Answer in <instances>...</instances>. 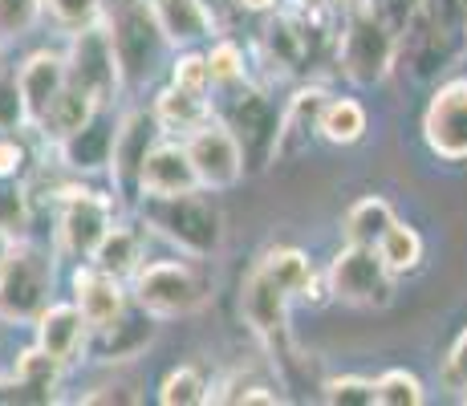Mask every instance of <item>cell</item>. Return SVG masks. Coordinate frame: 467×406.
<instances>
[{
  "label": "cell",
  "instance_id": "6da1fadb",
  "mask_svg": "<svg viewBox=\"0 0 467 406\" xmlns=\"http://www.w3.org/2000/svg\"><path fill=\"white\" fill-rule=\"evenodd\" d=\"M337 29L341 16L326 13V8L309 5V0H297V5L281 0L260 29V49L281 78H309L313 69L334 57Z\"/></svg>",
  "mask_w": 467,
  "mask_h": 406
},
{
  "label": "cell",
  "instance_id": "7a4b0ae2",
  "mask_svg": "<svg viewBox=\"0 0 467 406\" xmlns=\"http://www.w3.org/2000/svg\"><path fill=\"white\" fill-rule=\"evenodd\" d=\"M463 0H419L399 25V61L415 81H435L463 53Z\"/></svg>",
  "mask_w": 467,
  "mask_h": 406
},
{
  "label": "cell",
  "instance_id": "3957f363",
  "mask_svg": "<svg viewBox=\"0 0 467 406\" xmlns=\"http://www.w3.org/2000/svg\"><path fill=\"white\" fill-rule=\"evenodd\" d=\"M139 215L155 236L192 260H212L223 248V212L203 187L179 195H139Z\"/></svg>",
  "mask_w": 467,
  "mask_h": 406
},
{
  "label": "cell",
  "instance_id": "277c9868",
  "mask_svg": "<svg viewBox=\"0 0 467 406\" xmlns=\"http://www.w3.org/2000/svg\"><path fill=\"white\" fill-rule=\"evenodd\" d=\"M130 301L155 321L192 318L212 301V276L192 260H142L130 273Z\"/></svg>",
  "mask_w": 467,
  "mask_h": 406
},
{
  "label": "cell",
  "instance_id": "5b68a950",
  "mask_svg": "<svg viewBox=\"0 0 467 406\" xmlns=\"http://www.w3.org/2000/svg\"><path fill=\"white\" fill-rule=\"evenodd\" d=\"M334 61L354 86H379L390 78L394 61H399V33L362 0L341 16Z\"/></svg>",
  "mask_w": 467,
  "mask_h": 406
},
{
  "label": "cell",
  "instance_id": "8992f818",
  "mask_svg": "<svg viewBox=\"0 0 467 406\" xmlns=\"http://www.w3.org/2000/svg\"><path fill=\"white\" fill-rule=\"evenodd\" d=\"M106 37H110L114 61H119V78L122 89H142L155 78L159 61L171 49L163 29H159L155 13H150L147 0H127V5H114L102 13Z\"/></svg>",
  "mask_w": 467,
  "mask_h": 406
},
{
  "label": "cell",
  "instance_id": "52a82bcc",
  "mask_svg": "<svg viewBox=\"0 0 467 406\" xmlns=\"http://www.w3.org/2000/svg\"><path fill=\"white\" fill-rule=\"evenodd\" d=\"M220 98H228L223 106L212 102V114L236 134L240 142V155H244V171L248 175H260V171L273 167L276 159V126H281V110L276 102L265 94V89L248 86H228V89H215Z\"/></svg>",
  "mask_w": 467,
  "mask_h": 406
},
{
  "label": "cell",
  "instance_id": "ba28073f",
  "mask_svg": "<svg viewBox=\"0 0 467 406\" xmlns=\"http://www.w3.org/2000/svg\"><path fill=\"white\" fill-rule=\"evenodd\" d=\"M53 301V260L29 236L13 240L0 260V321L29 325Z\"/></svg>",
  "mask_w": 467,
  "mask_h": 406
},
{
  "label": "cell",
  "instance_id": "9c48e42d",
  "mask_svg": "<svg viewBox=\"0 0 467 406\" xmlns=\"http://www.w3.org/2000/svg\"><path fill=\"white\" fill-rule=\"evenodd\" d=\"M329 297L358 309H382L394 301V276L386 273L374 244H341L326 268Z\"/></svg>",
  "mask_w": 467,
  "mask_h": 406
},
{
  "label": "cell",
  "instance_id": "30bf717a",
  "mask_svg": "<svg viewBox=\"0 0 467 406\" xmlns=\"http://www.w3.org/2000/svg\"><path fill=\"white\" fill-rule=\"evenodd\" d=\"M183 147H187V159H192L195 179H200L203 192H232V187L248 175L236 134L215 119V114L187 134Z\"/></svg>",
  "mask_w": 467,
  "mask_h": 406
},
{
  "label": "cell",
  "instance_id": "8fae6325",
  "mask_svg": "<svg viewBox=\"0 0 467 406\" xmlns=\"http://www.w3.org/2000/svg\"><path fill=\"white\" fill-rule=\"evenodd\" d=\"M66 78L74 81V86L89 89L98 102H114V98H119L122 78H119V61H114V49H110V37H106L102 21L69 33Z\"/></svg>",
  "mask_w": 467,
  "mask_h": 406
},
{
  "label": "cell",
  "instance_id": "7c38bea8",
  "mask_svg": "<svg viewBox=\"0 0 467 406\" xmlns=\"http://www.w3.org/2000/svg\"><path fill=\"white\" fill-rule=\"evenodd\" d=\"M423 142L435 159L467 162V78H447L435 86L423 110Z\"/></svg>",
  "mask_w": 467,
  "mask_h": 406
},
{
  "label": "cell",
  "instance_id": "4fadbf2b",
  "mask_svg": "<svg viewBox=\"0 0 467 406\" xmlns=\"http://www.w3.org/2000/svg\"><path fill=\"white\" fill-rule=\"evenodd\" d=\"M114 224V203L94 187H69L57 200V236L74 260H89Z\"/></svg>",
  "mask_w": 467,
  "mask_h": 406
},
{
  "label": "cell",
  "instance_id": "5bb4252c",
  "mask_svg": "<svg viewBox=\"0 0 467 406\" xmlns=\"http://www.w3.org/2000/svg\"><path fill=\"white\" fill-rule=\"evenodd\" d=\"M159 139H163V130H159V122H155V114L150 110H130V114H122V119L114 122V147H110V162H106V171H110L114 195H119L122 203H139L142 159H147V151L155 147Z\"/></svg>",
  "mask_w": 467,
  "mask_h": 406
},
{
  "label": "cell",
  "instance_id": "9a60e30c",
  "mask_svg": "<svg viewBox=\"0 0 467 406\" xmlns=\"http://www.w3.org/2000/svg\"><path fill=\"white\" fill-rule=\"evenodd\" d=\"M289 309H293V297L260 265L248 268V276L240 281V318L268 349H276L289 338Z\"/></svg>",
  "mask_w": 467,
  "mask_h": 406
},
{
  "label": "cell",
  "instance_id": "2e32d148",
  "mask_svg": "<svg viewBox=\"0 0 467 406\" xmlns=\"http://www.w3.org/2000/svg\"><path fill=\"white\" fill-rule=\"evenodd\" d=\"M114 122H119L114 119V102L98 106V110L78 126V130H69L66 139L53 142L61 162H66L69 171H78V175L106 171V162H110V147H114Z\"/></svg>",
  "mask_w": 467,
  "mask_h": 406
},
{
  "label": "cell",
  "instance_id": "e0dca14e",
  "mask_svg": "<svg viewBox=\"0 0 467 406\" xmlns=\"http://www.w3.org/2000/svg\"><path fill=\"white\" fill-rule=\"evenodd\" d=\"M74 305L82 309L89 329H102V325H110L130 305V288L114 273H106V268L82 260L78 273H74Z\"/></svg>",
  "mask_w": 467,
  "mask_h": 406
},
{
  "label": "cell",
  "instance_id": "ac0fdd59",
  "mask_svg": "<svg viewBox=\"0 0 467 406\" xmlns=\"http://www.w3.org/2000/svg\"><path fill=\"white\" fill-rule=\"evenodd\" d=\"M37 349L49 358H57L61 366L78 362L89 346V325L82 318L74 301H49L45 309L37 313Z\"/></svg>",
  "mask_w": 467,
  "mask_h": 406
},
{
  "label": "cell",
  "instance_id": "d6986e66",
  "mask_svg": "<svg viewBox=\"0 0 467 406\" xmlns=\"http://www.w3.org/2000/svg\"><path fill=\"white\" fill-rule=\"evenodd\" d=\"M195 187H200V179H195L183 139H167L163 134L142 159L139 195H179V192H195Z\"/></svg>",
  "mask_w": 467,
  "mask_h": 406
},
{
  "label": "cell",
  "instance_id": "ffe728a7",
  "mask_svg": "<svg viewBox=\"0 0 467 406\" xmlns=\"http://www.w3.org/2000/svg\"><path fill=\"white\" fill-rule=\"evenodd\" d=\"M61 86H66V53H57V49L33 53V57L16 69V89H21L29 130L41 122V114L49 110V102L61 94Z\"/></svg>",
  "mask_w": 467,
  "mask_h": 406
},
{
  "label": "cell",
  "instance_id": "44dd1931",
  "mask_svg": "<svg viewBox=\"0 0 467 406\" xmlns=\"http://www.w3.org/2000/svg\"><path fill=\"white\" fill-rule=\"evenodd\" d=\"M89 338H94L98 362H130L134 354H142V349L155 341V318H150V313H142L139 305L130 301L110 325L89 329Z\"/></svg>",
  "mask_w": 467,
  "mask_h": 406
},
{
  "label": "cell",
  "instance_id": "7402d4cb",
  "mask_svg": "<svg viewBox=\"0 0 467 406\" xmlns=\"http://www.w3.org/2000/svg\"><path fill=\"white\" fill-rule=\"evenodd\" d=\"M329 89L326 86H301L297 94L289 98V106L281 110V126H276V159H289V155H301L313 139H317V119H321V106H326Z\"/></svg>",
  "mask_w": 467,
  "mask_h": 406
},
{
  "label": "cell",
  "instance_id": "603a6c76",
  "mask_svg": "<svg viewBox=\"0 0 467 406\" xmlns=\"http://www.w3.org/2000/svg\"><path fill=\"white\" fill-rule=\"evenodd\" d=\"M171 49H192L215 33V13L208 0H147Z\"/></svg>",
  "mask_w": 467,
  "mask_h": 406
},
{
  "label": "cell",
  "instance_id": "cb8c5ba5",
  "mask_svg": "<svg viewBox=\"0 0 467 406\" xmlns=\"http://www.w3.org/2000/svg\"><path fill=\"white\" fill-rule=\"evenodd\" d=\"M61 366L57 358L41 354L37 346L25 349L16 358L13 378H0V402H53L57 399V382H61Z\"/></svg>",
  "mask_w": 467,
  "mask_h": 406
},
{
  "label": "cell",
  "instance_id": "d4e9b609",
  "mask_svg": "<svg viewBox=\"0 0 467 406\" xmlns=\"http://www.w3.org/2000/svg\"><path fill=\"white\" fill-rule=\"evenodd\" d=\"M150 114H155L159 130H163L167 139H187L195 126H203L212 119V98L187 94V89H179V86H163L155 94Z\"/></svg>",
  "mask_w": 467,
  "mask_h": 406
},
{
  "label": "cell",
  "instance_id": "484cf974",
  "mask_svg": "<svg viewBox=\"0 0 467 406\" xmlns=\"http://www.w3.org/2000/svg\"><path fill=\"white\" fill-rule=\"evenodd\" d=\"M374 252H379V260L386 265V273H390L394 281H399V276H415L427 260V244L419 236V228L407 220H399V215H394V220L386 224L382 236L374 240Z\"/></svg>",
  "mask_w": 467,
  "mask_h": 406
},
{
  "label": "cell",
  "instance_id": "4316f807",
  "mask_svg": "<svg viewBox=\"0 0 467 406\" xmlns=\"http://www.w3.org/2000/svg\"><path fill=\"white\" fill-rule=\"evenodd\" d=\"M98 106H106V102H98L89 89H82V86H74V81L66 78V86H61V94L49 102V110L41 114V122L33 126V130H41L49 142H57V139H66L69 130H78L89 114L98 110Z\"/></svg>",
  "mask_w": 467,
  "mask_h": 406
},
{
  "label": "cell",
  "instance_id": "83f0119b",
  "mask_svg": "<svg viewBox=\"0 0 467 406\" xmlns=\"http://www.w3.org/2000/svg\"><path fill=\"white\" fill-rule=\"evenodd\" d=\"M366 130H370V114L358 98H326L317 119V139L334 142V147H354L366 139Z\"/></svg>",
  "mask_w": 467,
  "mask_h": 406
},
{
  "label": "cell",
  "instance_id": "f1b7e54d",
  "mask_svg": "<svg viewBox=\"0 0 467 406\" xmlns=\"http://www.w3.org/2000/svg\"><path fill=\"white\" fill-rule=\"evenodd\" d=\"M89 265L106 268V273H114L119 281H130V273L142 265V232L130 228V224H119L114 220L110 228H106V236L98 240L94 256H89Z\"/></svg>",
  "mask_w": 467,
  "mask_h": 406
},
{
  "label": "cell",
  "instance_id": "f546056e",
  "mask_svg": "<svg viewBox=\"0 0 467 406\" xmlns=\"http://www.w3.org/2000/svg\"><path fill=\"white\" fill-rule=\"evenodd\" d=\"M394 220V207L382 200V195H366L346 212L341 220V232H346L349 244H374L386 232V224Z\"/></svg>",
  "mask_w": 467,
  "mask_h": 406
},
{
  "label": "cell",
  "instance_id": "4dcf8cb0",
  "mask_svg": "<svg viewBox=\"0 0 467 406\" xmlns=\"http://www.w3.org/2000/svg\"><path fill=\"white\" fill-rule=\"evenodd\" d=\"M427 402V386L415 370H382L374 378V406H423Z\"/></svg>",
  "mask_w": 467,
  "mask_h": 406
},
{
  "label": "cell",
  "instance_id": "1f68e13d",
  "mask_svg": "<svg viewBox=\"0 0 467 406\" xmlns=\"http://www.w3.org/2000/svg\"><path fill=\"white\" fill-rule=\"evenodd\" d=\"M212 394V382L200 366H179L159 382V402L163 406H203Z\"/></svg>",
  "mask_w": 467,
  "mask_h": 406
},
{
  "label": "cell",
  "instance_id": "d6a6232c",
  "mask_svg": "<svg viewBox=\"0 0 467 406\" xmlns=\"http://www.w3.org/2000/svg\"><path fill=\"white\" fill-rule=\"evenodd\" d=\"M33 228V203L25 192L21 179H5L0 175V232L8 240H25Z\"/></svg>",
  "mask_w": 467,
  "mask_h": 406
},
{
  "label": "cell",
  "instance_id": "836d02e7",
  "mask_svg": "<svg viewBox=\"0 0 467 406\" xmlns=\"http://www.w3.org/2000/svg\"><path fill=\"white\" fill-rule=\"evenodd\" d=\"M203 53H208V69H212V94L248 81L244 49H240L236 41H212V49H203Z\"/></svg>",
  "mask_w": 467,
  "mask_h": 406
},
{
  "label": "cell",
  "instance_id": "e575fe53",
  "mask_svg": "<svg viewBox=\"0 0 467 406\" xmlns=\"http://www.w3.org/2000/svg\"><path fill=\"white\" fill-rule=\"evenodd\" d=\"M171 86L187 89V94L212 98V69H208V53L203 49H179V57L171 61Z\"/></svg>",
  "mask_w": 467,
  "mask_h": 406
},
{
  "label": "cell",
  "instance_id": "d590c367",
  "mask_svg": "<svg viewBox=\"0 0 467 406\" xmlns=\"http://www.w3.org/2000/svg\"><path fill=\"white\" fill-rule=\"evenodd\" d=\"M321 399L329 406H374V378L337 374L321 382Z\"/></svg>",
  "mask_w": 467,
  "mask_h": 406
},
{
  "label": "cell",
  "instance_id": "8d00e7d4",
  "mask_svg": "<svg viewBox=\"0 0 467 406\" xmlns=\"http://www.w3.org/2000/svg\"><path fill=\"white\" fill-rule=\"evenodd\" d=\"M41 13H49L61 29H86L102 21V0H41Z\"/></svg>",
  "mask_w": 467,
  "mask_h": 406
},
{
  "label": "cell",
  "instance_id": "74e56055",
  "mask_svg": "<svg viewBox=\"0 0 467 406\" xmlns=\"http://www.w3.org/2000/svg\"><path fill=\"white\" fill-rule=\"evenodd\" d=\"M41 21V0H0V41H16Z\"/></svg>",
  "mask_w": 467,
  "mask_h": 406
},
{
  "label": "cell",
  "instance_id": "f35d334b",
  "mask_svg": "<svg viewBox=\"0 0 467 406\" xmlns=\"http://www.w3.org/2000/svg\"><path fill=\"white\" fill-rule=\"evenodd\" d=\"M29 130L25 122V102L21 89H16V74L13 69H0V134H21Z\"/></svg>",
  "mask_w": 467,
  "mask_h": 406
},
{
  "label": "cell",
  "instance_id": "ab89813d",
  "mask_svg": "<svg viewBox=\"0 0 467 406\" xmlns=\"http://www.w3.org/2000/svg\"><path fill=\"white\" fill-rule=\"evenodd\" d=\"M439 378H443V386H447L451 394H460V399L467 394V325L460 329V338L451 341V349H447L443 374H439Z\"/></svg>",
  "mask_w": 467,
  "mask_h": 406
},
{
  "label": "cell",
  "instance_id": "60d3db41",
  "mask_svg": "<svg viewBox=\"0 0 467 406\" xmlns=\"http://www.w3.org/2000/svg\"><path fill=\"white\" fill-rule=\"evenodd\" d=\"M25 162H29V155H25L21 139H16V134H0V175H5V179H21L25 175Z\"/></svg>",
  "mask_w": 467,
  "mask_h": 406
},
{
  "label": "cell",
  "instance_id": "b9f144b4",
  "mask_svg": "<svg viewBox=\"0 0 467 406\" xmlns=\"http://www.w3.org/2000/svg\"><path fill=\"white\" fill-rule=\"evenodd\" d=\"M130 390H134L130 382H106V386H98V390L82 394V402H139L142 394H130Z\"/></svg>",
  "mask_w": 467,
  "mask_h": 406
},
{
  "label": "cell",
  "instance_id": "7bdbcfd3",
  "mask_svg": "<svg viewBox=\"0 0 467 406\" xmlns=\"http://www.w3.org/2000/svg\"><path fill=\"white\" fill-rule=\"evenodd\" d=\"M309 5H317V8H326V13H334V16H346L354 5H362V0H309Z\"/></svg>",
  "mask_w": 467,
  "mask_h": 406
},
{
  "label": "cell",
  "instance_id": "ee69618b",
  "mask_svg": "<svg viewBox=\"0 0 467 406\" xmlns=\"http://www.w3.org/2000/svg\"><path fill=\"white\" fill-rule=\"evenodd\" d=\"M236 5L244 8V13H273L281 0H236Z\"/></svg>",
  "mask_w": 467,
  "mask_h": 406
},
{
  "label": "cell",
  "instance_id": "f6af8a7d",
  "mask_svg": "<svg viewBox=\"0 0 467 406\" xmlns=\"http://www.w3.org/2000/svg\"><path fill=\"white\" fill-rule=\"evenodd\" d=\"M8 244H13V240H8V236H5V232H0V260H5V252H8Z\"/></svg>",
  "mask_w": 467,
  "mask_h": 406
},
{
  "label": "cell",
  "instance_id": "bcb514c9",
  "mask_svg": "<svg viewBox=\"0 0 467 406\" xmlns=\"http://www.w3.org/2000/svg\"><path fill=\"white\" fill-rule=\"evenodd\" d=\"M114 5H127V0H102V13L106 8H114Z\"/></svg>",
  "mask_w": 467,
  "mask_h": 406
},
{
  "label": "cell",
  "instance_id": "7dc6e473",
  "mask_svg": "<svg viewBox=\"0 0 467 406\" xmlns=\"http://www.w3.org/2000/svg\"><path fill=\"white\" fill-rule=\"evenodd\" d=\"M463 49H467V16H463Z\"/></svg>",
  "mask_w": 467,
  "mask_h": 406
},
{
  "label": "cell",
  "instance_id": "c3c4849f",
  "mask_svg": "<svg viewBox=\"0 0 467 406\" xmlns=\"http://www.w3.org/2000/svg\"><path fill=\"white\" fill-rule=\"evenodd\" d=\"M208 5H215V0H208Z\"/></svg>",
  "mask_w": 467,
  "mask_h": 406
},
{
  "label": "cell",
  "instance_id": "681fc988",
  "mask_svg": "<svg viewBox=\"0 0 467 406\" xmlns=\"http://www.w3.org/2000/svg\"><path fill=\"white\" fill-rule=\"evenodd\" d=\"M463 402H467V394H463Z\"/></svg>",
  "mask_w": 467,
  "mask_h": 406
},
{
  "label": "cell",
  "instance_id": "f907efd6",
  "mask_svg": "<svg viewBox=\"0 0 467 406\" xmlns=\"http://www.w3.org/2000/svg\"><path fill=\"white\" fill-rule=\"evenodd\" d=\"M463 5H467V0H463Z\"/></svg>",
  "mask_w": 467,
  "mask_h": 406
},
{
  "label": "cell",
  "instance_id": "816d5d0a",
  "mask_svg": "<svg viewBox=\"0 0 467 406\" xmlns=\"http://www.w3.org/2000/svg\"><path fill=\"white\" fill-rule=\"evenodd\" d=\"M0 45H5V41H0Z\"/></svg>",
  "mask_w": 467,
  "mask_h": 406
}]
</instances>
